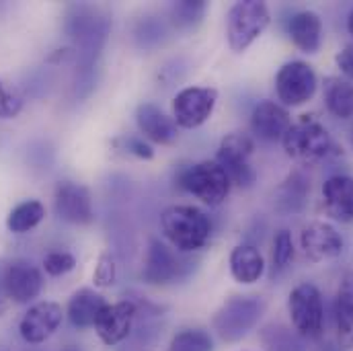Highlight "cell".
Listing matches in <instances>:
<instances>
[{
    "mask_svg": "<svg viewBox=\"0 0 353 351\" xmlns=\"http://www.w3.org/2000/svg\"><path fill=\"white\" fill-rule=\"evenodd\" d=\"M161 230L176 253H195L210 243L212 220L197 205L176 203L161 214Z\"/></svg>",
    "mask_w": 353,
    "mask_h": 351,
    "instance_id": "obj_1",
    "label": "cell"
},
{
    "mask_svg": "<svg viewBox=\"0 0 353 351\" xmlns=\"http://www.w3.org/2000/svg\"><path fill=\"white\" fill-rule=\"evenodd\" d=\"M285 154L302 167H316L333 152V138L314 115H300L281 138Z\"/></svg>",
    "mask_w": 353,
    "mask_h": 351,
    "instance_id": "obj_2",
    "label": "cell"
},
{
    "mask_svg": "<svg viewBox=\"0 0 353 351\" xmlns=\"http://www.w3.org/2000/svg\"><path fill=\"white\" fill-rule=\"evenodd\" d=\"M265 314V302L259 296H232L212 317V331L226 343L247 337Z\"/></svg>",
    "mask_w": 353,
    "mask_h": 351,
    "instance_id": "obj_3",
    "label": "cell"
},
{
    "mask_svg": "<svg viewBox=\"0 0 353 351\" xmlns=\"http://www.w3.org/2000/svg\"><path fill=\"white\" fill-rule=\"evenodd\" d=\"M271 25L269 6L261 0H241L228 8L226 41L234 54L247 52Z\"/></svg>",
    "mask_w": 353,
    "mask_h": 351,
    "instance_id": "obj_4",
    "label": "cell"
},
{
    "mask_svg": "<svg viewBox=\"0 0 353 351\" xmlns=\"http://www.w3.org/2000/svg\"><path fill=\"white\" fill-rule=\"evenodd\" d=\"M176 185L210 208H218L230 195L232 183L216 161H201L181 169Z\"/></svg>",
    "mask_w": 353,
    "mask_h": 351,
    "instance_id": "obj_5",
    "label": "cell"
},
{
    "mask_svg": "<svg viewBox=\"0 0 353 351\" xmlns=\"http://www.w3.org/2000/svg\"><path fill=\"white\" fill-rule=\"evenodd\" d=\"M288 314L294 331L304 339H321L325 331V302L321 290L310 283H298L288 296Z\"/></svg>",
    "mask_w": 353,
    "mask_h": 351,
    "instance_id": "obj_6",
    "label": "cell"
},
{
    "mask_svg": "<svg viewBox=\"0 0 353 351\" xmlns=\"http://www.w3.org/2000/svg\"><path fill=\"white\" fill-rule=\"evenodd\" d=\"M253 152H255V140L251 134L230 132L222 138L214 161L224 169L232 185L249 189L257 181V171L251 165Z\"/></svg>",
    "mask_w": 353,
    "mask_h": 351,
    "instance_id": "obj_7",
    "label": "cell"
},
{
    "mask_svg": "<svg viewBox=\"0 0 353 351\" xmlns=\"http://www.w3.org/2000/svg\"><path fill=\"white\" fill-rule=\"evenodd\" d=\"M316 87H319L316 72L304 60L285 62L275 74V92L285 109L306 105L314 97Z\"/></svg>",
    "mask_w": 353,
    "mask_h": 351,
    "instance_id": "obj_8",
    "label": "cell"
},
{
    "mask_svg": "<svg viewBox=\"0 0 353 351\" xmlns=\"http://www.w3.org/2000/svg\"><path fill=\"white\" fill-rule=\"evenodd\" d=\"M218 103V90L214 87H187L173 99V119L176 128L195 130L203 126Z\"/></svg>",
    "mask_w": 353,
    "mask_h": 351,
    "instance_id": "obj_9",
    "label": "cell"
},
{
    "mask_svg": "<svg viewBox=\"0 0 353 351\" xmlns=\"http://www.w3.org/2000/svg\"><path fill=\"white\" fill-rule=\"evenodd\" d=\"M300 247L310 263H323L341 257L345 251V241L333 224L316 220L302 228Z\"/></svg>",
    "mask_w": 353,
    "mask_h": 351,
    "instance_id": "obj_10",
    "label": "cell"
},
{
    "mask_svg": "<svg viewBox=\"0 0 353 351\" xmlns=\"http://www.w3.org/2000/svg\"><path fill=\"white\" fill-rule=\"evenodd\" d=\"M187 267L171 245L161 239H150L142 269V279L148 285H169L181 279Z\"/></svg>",
    "mask_w": 353,
    "mask_h": 351,
    "instance_id": "obj_11",
    "label": "cell"
},
{
    "mask_svg": "<svg viewBox=\"0 0 353 351\" xmlns=\"http://www.w3.org/2000/svg\"><path fill=\"white\" fill-rule=\"evenodd\" d=\"M54 210L60 220L74 224V226H88L94 222L92 197L85 185L74 181H60L54 191Z\"/></svg>",
    "mask_w": 353,
    "mask_h": 351,
    "instance_id": "obj_12",
    "label": "cell"
},
{
    "mask_svg": "<svg viewBox=\"0 0 353 351\" xmlns=\"http://www.w3.org/2000/svg\"><path fill=\"white\" fill-rule=\"evenodd\" d=\"M64 314L66 312L58 302H52V300L37 302V304L29 306V310L21 317L19 335L29 345L46 343L62 325Z\"/></svg>",
    "mask_w": 353,
    "mask_h": 351,
    "instance_id": "obj_13",
    "label": "cell"
},
{
    "mask_svg": "<svg viewBox=\"0 0 353 351\" xmlns=\"http://www.w3.org/2000/svg\"><path fill=\"white\" fill-rule=\"evenodd\" d=\"M136 314H138V308L132 300L109 302L94 323V331L99 339L109 348L123 343L134 329Z\"/></svg>",
    "mask_w": 353,
    "mask_h": 351,
    "instance_id": "obj_14",
    "label": "cell"
},
{
    "mask_svg": "<svg viewBox=\"0 0 353 351\" xmlns=\"http://www.w3.org/2000/svg\"><path fill=\"white\" fill-rule=\"evenodd\" d=\"M41 288H43L41 271L29 261L17 259L4 269L2 292L8 300L17 304H29L41 294Z\"/></svg>",
    "mask_w": 353,
    "mask_h": 351,
    "instance_id": "obj_15",
    "label": "cell"
},
{
    "mask_svg": "<svg viewBox=\"0 0 353 351\" xmlns=\"http://www.w3.org/2000/svg\"><path fill=\"white\" fill-rule=\"evenodd\" d=\"M251 134L261 142H281L283 134L292 126L290 111L275 101H261L251 111Z\"/></svg>",
    "mask_w": 353,
    "mask_h": 351,
    "instance_id": "obj_16",
    "label": "cell"
},
{
    "mask_svg": "<svg viewBox=\"0 0 353 351\" xmlns=\"http://www.w3.org/2000/svg\"><path fill=\"white\" fill-rule=\"evenodd\" d=\"M136 126L144 140L150 144L169 146L179 138V128L175 119L167 115L159 105L154 103H140L136 109Z\"/></svg>",
    "mask_w": 353,
    "mask_h": 351,
    "instance_id": "obj_17",
    "label": "cell"
},
{
    "mask_svg": "<svg viewBox=\"0 0 353 351\" xmlns=\"http://www.w3.org/2000/svg\"><path fill=\"white\" fill-rule=\"evenodd\" d=\"M288 37L302 54H319L325 37L323 19L314 10H296L288 19Z\"/></svg>",
    "mask_w": 353,
    "mask_h": 351,
    "instance_id": "obj_18",
    "label": "cell"
},
{
    "mask_svg": "<svg viewBox=\"0 0 353 351\" xmlns=\"http://www.w3.org/2000/svg\"><path fill=\"white\" fill-rule=\"evenodd\" d=\"M325 214L341 224L353 222V177L333 175L323 183Z\"/></svg>",
    "mask_w": 353,
    "mask_h": 351,
    "instance_id": "obj_19",
    "label": "cell"
},
{
    "mask_svg": "<svg viewBox=\"0 0 353 351\" xmlns=\"http://www.w3.org/2000/svg\"><path fill=\"white\" fill-rule=\"evenodd\" d=\"M333 319L337 329V345L353 350V269L345 271L333 302Z\"/></svg>",
    "mask_w": 353,
    "mask_h": 351,
    "instance_id": "obj_20",
    "label": "cell"
},
{
    "mask_svg": "<svg viewBox=\"0 0 353 351\" xmlns=\"http://www.w3.org/2000/svg\"><path fill=\"white\" fill-rule=\"evenodd\" d=\"M109 302L97 290L83 288L72 294L66 306V317L74 329H94V323Z\"/></svg>",
    "mask_w": 353,
    "mask_h": 351,
    "instance_id": "obj_21",
    "label": "cell"
},
{
    "mask_svg": "<svg viewBox=\"0 0 353 351\" xmlns=\"http://www.w3.org/2000/svg\"><path fill=\"white\" fill-rule=\"evenodd\" d=\"M230 275L236 283L253 285L265 273V259L261 251L253 245H236L230 253Z\"/></svg>",
    "mask_w": 353,
    "mask_h": 351,
    "instance_id": "obj_22",
    "label": "cell"
},
{
    "mask_svg": "<svg viewBox=\"0 0 353 351\" xmlns=\"http://www.w3.org/2000/svg\"><path fill=\"white\" fill-rule=\"evenodd\" d=\"M327 111L337 119H353V83L341 77H329L323 90Z\"/></svg>",
    "mask_w": 353,
    "mask_h": 351,
    "instance_id": "obj_23",
    "label": "cell"
},
{
    "mask_svg": "<svg viewBox=\"0 0 353 351\" xmlns=\"http://www.w3.org/2000/svg\"><path fill=\"white\" fill-rule=\"evenodd\" d=\"M46 218V205L39 199H25L17 203L6 216V228L12 234H25L37 228Z\"/></svg>",
    "mask_w": 353,
    "mask_h": 351,
    "instance_id": "obj_24",
    "label": "cell"
},
{
    "mask_svg": "<svg viewBox=\"0 0 353 351\" xmlns=\"http://www.w3.org/2000/svg\"><path fill=\"white\" fill-rule=\"evenodd\" d=\"M310 193V183L302 173H290L285 181L277 187V208L281 212H300L306 203V197Z\"/></svg>",
    "mask_w": 353,
    "mask_h": 351,
    "instance_id": "obj_25",
    "label": "cell"
},
{
    "mask_svg": "<svg viewBox=\"0 0 353 351\" xmlns=\"http://www.w3.org/2000/svg\"><path fill=\"white\" fill-rule=\"evenodd\" d=\"M261 343L265 351H308L306 339L281 323H271L261 329Z\"/></svg>",
    "mask_w": 353,
    "mask_h": 351,
    "instance_id": "obj_26",
    "label": "cell"
},
{
    "mask_svg": "<svg viewBox=\"0 0 353 351\" xmlns=\"http://www.w3.org/2000/svg\"><path fill=\"white\" fill-rule=\"evenodd\" d=\"M169 351H214V339L205 329H183L173 335Z\"/></svg>",
    "mask_w": 353,
    "mask_h": 351,
    "instance_id": "obj_27",
    "label": "cell"
},
{
    "mask_svg": "<svg viewBox=\"0 0 353 351\" xmlns=\"http://www.w3.org/2000/svg\"><path fill=\"white\" fill-rule=\"evenodd\" d=\"M208 4L203 0H181L171 6V19L176 29H191L195 27L203 14Z\"/></svg>",
    "mask_w": 353,
    "mask_h": 351,
    "instance_id": "obj_28",
    "label": "cell"
},
{
    "mask_svg": "<svg viewBox=\"0 0 353 351\" xmlns=\"http://www.w3.org/2000/svg\"><path fill=\"white\" fill-rule=\"evenodd\" d=\"M294 259V241L290 230H279L273 237V247H271V263L273 271H283Z\"/></svg>",
    "mask_w": 353,
    "mask_h": 351,
    "instance_id": "obj_29",
    "label": "cell"
},
{
    "mask_svg": "<svg viewBox=\"0 0 353 351\" xmlns=\"http://www.w3.org/2000/svg\"><path fill=\"white\" fill-rule=\"evenodd\" d=\"M77 267V257L68 251H52L50 255H46L43 259V269L48 275L60 277L70 273Z\"/></svg>",
    "mask_w": 353,
    "mask_h": 351,
    "instance_id": "obj_30",
    "label": "cell"
},
{
    "mask_svg": "<svg viewBox=\"0 0 353 351\" xmlns=\"http://www.w3.org/2000/svg\"><path fill=\"white\" fill-rule=\"evenodd\" d=\"M23 99L6 87V83L0 79V119H12L21 113Z\"/></svg>",
    "mask_w": 353,
    "mask_h": 351,
    "instance_id": "obj_31",
    "label": "cell"
},
{
    "mask_svg": "<svg viewBox=\"0 0 353 351\" xmlns=\"http://www.w3.org/2000/svg\"><path fill=\"white\" fill-rule=\"evenodd\" d=\"M115 277H117L115 261L109 255H101L94 265V271H92V283L97 288H109L115 283Z\"/></svg>",
    "mask_w": 353,
    "mask_h": 351,
    "instance_id": "obj_32",
    "label": "cell"
},
{
    "mask_svg": "<svg viewBox=\"0 0 353 351\" xmlns=\"http://www.w3.org/2000/svg\"><path fill=\"white\" fill-rule=\"evenodd\" d=\"M119 144H121V148H123L128 154H134V157L140 159V161H152V159H154V148H152V144H150L148 140H144L140 134H136V136H125V138L119 140Z\"/></svg>",
    "mask_w": 353,
    "mask_h": 351,
    "instance_id": "obj_33",
    "label": "cell"
},
{
    "mask_svg": "<svg viewBox=\"0 0 353 351\" xmlns=\"http://www.w3.org/2000/svg\"><path fill=\"white\" fill-rule=\"evenodd\" d=\"M335 64H337V68L341 70V74H343L350 83H353V43H347L343 50L337 52Z\"/></svg>",
    "mask_w": 353,
    "mask_h": 351,
    "instance_id": "obj_34",
    "label": "cell"
},
{
    "mask_svg": "<svg viewBox=\"0 0 353 351\" xmlns=\"http://www.w3.org/2000/svg\"><path fill=\"white\" fill-rule=\"evenodd\" d=\"M319 351H341V348L335 345V343H325V345H321V350Z\"/></svg>",
    "mask_w": 353,
    "mask_h": 351,
    "instance_id": "obj_35",
    "label": "cell"
},
{
    "mask_svg": "<svg viewBox=\"0 0 353 351\" xmlns=\"http://www.w3.org/2000/svg\"><path fill=\"white\" fill-rule=\"evenodd\" d=\"M347 33L353 37V8H352V12L347 14Z\"/></svg>",
    "mask_w": 353,
    "mask_h": 351,
    "instance_id": "obj_36",
    "label": "cell"
},
{
    "mask_svg": "<svg viewBox=\"0 0 353 351\" xmlns=\"http://www.w3.org/2000/svg\"><path fill=\"white\" fill-rule=\"evenodd\" d=\"M6 310V302H4V292L0 290V314Z\"/></svg>",
    "mask_w": 353,
    "mask_h": 351,
    "instance_id": "obj_37",
    "label": "cell"
},
{
    "mask_svg": "<svg viewBox=\"0 0 353 351\" xmlns=\"http://www.w3.org/2000/svg\"><path fill=\"white\" fill-rule=\"evenodd\" d=\"M350 144H352V148H353V126H352V130H350Z\"/></svg>",
    "mask_w": 353,
    "mask_h": 351,
    "instance_id": "obj_38",
    "label": "cell"
}]
</instances>
